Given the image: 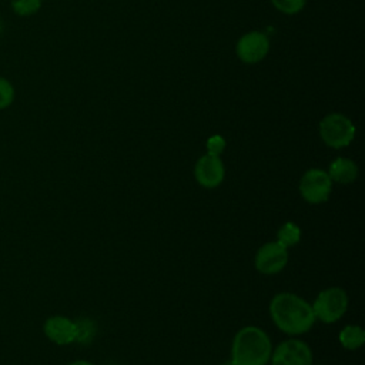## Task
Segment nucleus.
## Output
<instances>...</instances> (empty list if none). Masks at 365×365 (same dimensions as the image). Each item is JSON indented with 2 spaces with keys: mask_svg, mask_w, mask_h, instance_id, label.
I'll use <instances>...</instances> for the list:
<instances>
[{
  "mask_svg": "<svg viewBox=\"0 0 365 365\" xmlns=\"http://www.w3.org/2000/svg\"><path fill=\"white\" fill-rule=\"evenodd\" d=\"M269 314L275 325L289 335L307 332L317 319L312 307L291 292L277 294L269 304Z\"/></svg>",
  "mask_w": 365,
  "mask_h": 365,
  "instance_id": "f257e3e1",
  "label": "nucleus"
},
{
  "mask_svg": "<svg viewBox=\"0 0 365 365\" xmlns=\"http://www.w3.org/2000/svg\"><path fill=\"white\" fill-rule=\"evenodd\" d=\"M271 354V341L261 328L248 325L235 334L231 349V361L235 365H265Z\"/></svg>",
  "mask_w": 365,
  "mask_h": 365,
  "instance_id": "f03ea898",
  "label": "nucleus"
},
{
  "mask_svg": "<svg viewBox=\"0 0 365 365\" xmlns=\"http://www.w3.org/2000/svg\"><path fill=\"white\" fill-rule=\"evenodd\" d=\"M315 318L325 324L338 321L348 308V297L342 288L331 287L321 291L311 305Z\"/></svg>",
  "mask_w": 365,
  "mask_h": 365,
  "instance_id": "7ed1b4c3",
  "label": "nucleus"
},
{
  "mask_svg": "<svg viewBox=\"0 0 365 365\" xmlns=\"http://www.w3.org/2000/svg\"><path fill=\"white\" fill-rule=\"evenodd\" d=\"M319 135L327 145L332 148H342L354 140L355 125L342 114H328L319 123Z\"/></svg>",
  "mask_w": 365,
  "mask_h": 365,
  "instance_id": "20e7f679",
  "label": "nucleus"
},
{
  "mask_svg": "<svg viewBox=\"0 0 365 365\" xmlns=\"http://www.w3.org/2000/svg\"><path fill=\"white\" fill-rule=\"evenodd\" d=\"M332 191V180L327 171L319 168L308 170L299 181V192L309 204L325 202Z\"/></svg>",
  "mask_w": 365,
  "mask_h": 365,
  "instance_id": "39448f33",
  "label": "nucleus"
},
{
  "mask_svg": "<svg viewBox=\"0 0 365 365\" xmlns=\"http://www.w3.org/2000/svg\"><path fill=\"white\" fill-rule=\"evenodd\" d=\"M269 359L272 365H312V352L305 342L288 339L275 348Z\"/></svg>",
  "mask_w": 365,
  "mask_h": 365,
  "instance_id": "423d86ee",
  "label": "nucleus"
},
{
  "mask_svg": "<svg viewBox=\"0 0 365 365\" xmlns=\"http://www.w3.org/2000/svg\"><path fill=\"white\" fill-rule=\"evenodd\" d=\"M287 262L288 251L277 241L264 244L255 254V268L265 275H272L282 271Z\"/></svg>",
  "mask_w": 365,
  "mask_h": 365,
  "instance_id": "0eeeda50",
  "label": "nucleus"
},
{
  "mask_svg": "<svg viewBox=\"0 0 365 365\" xmlns=\"http://www.w3.org/2000/svg\"><path fill=\"white\" fill-rule=\"evenodd\" d=\"M194 175L200 185L205 188H215L224 180V165L218 155L205 154L200 157L194 167Z\"/></svg>",
  "mask_w": 365,
  "mask_h": 365,
  "instance_id": "6e6552de",
  "label": "nucleus"
},
{
  "mask_svg": "<svg viewBox=\"0 0 365 365\" xmlns=\"http://www.w3.org/2000/svg\"><path fill=\"white\" fill-rule=\"evenodd\" d=\"M269 48L268 37L259 31L244 34L237 43V54L245 63H257L262 60Z\"/></svg>",
  "mask_w": 365,
  "mask_h": 365,
  "instance_id": "1a4fd4ad",
  "label": "nucleus"
},
{
  "mask_svg": "<svg viewBox=\"0 0 365 365\" xmlns=\"http://www.w3.org/2000/svg\"><path fill=\"white\" fill-rule=\"evenodd\" d=\"M44 334L50 341L58 345H67L76 341L77 325L66 317L54 315L44 322Z\"/></svg>",
  "mask_w": 365,
  "mask_h": 365,
  "instance_id": "9d476101",
  "label": "nucleus"
},
{
  "mask_svg": "<svg viewBox=\"0 0 365 365\" xmlns=\"http://www.w3.org/2000/svg\"><path fill=\"white\" fill-rule=\"evenodd\" d=\"M328 175L331 177L332 181H336L339 184H349L356 180L358 167L352 160L338 157L331 163Z\"/></svg>",
  "mask_w": 365,
  "mask_h": 365,
  "instance_id": "9b49d317",
  "label": "nucleus"
},
{
  "mask_svg": "<svg viewBox=\"0 0 365 365\" xmlns=\"http://www.w3.org/2000/svg\"><path fill=\"white\" fill-rule=\"evenodd\" d=\"M365 341V331L358 325H346L339 332V342L346 349H358Z\"/></svg>",
  "mask_w": 365,
  "mask_h": 365,
  "instance_id": "f8f14e48",
  "label": "nucleus"
},
{
  "mask_svg": "<svg viewBox=\"0 0 365 365\" xmlns=\"http://www.w3.org/2000/svg\"><path fill=\"white\" fill-rule=\"evenodd\" d=\"M299 240H301V230L297 224L291 221L282 224L277 232V242L285 248L297 245Z\"/></svg>",
  "mask_w": 365,
  "mask_h": 365,
  "instance_id": "ddd939ff",
  "label": "nucleus"
},
{
  "mask_svg": "<svg viewBox=\"0 0 365 365\" xmlns=\"http://www.w3.org/2000/svg\"><path fill=\"white\" fill-rule=\"evenodd\" d=\"M11 9L19 16H31L41 7V0H11Z\"/></svg>",
  "mask_w": 365,
  "mask_h": 365,
  "instance_id": "4468645a",
  "label": "nucleus"
},
{
  "mask_svg": "<svg viewBox=\"0 0 365 365\" xmlns=\"http://www.w3.org/2000/svg\"><path fill=\"white\" fill-rule=\"evenodd\" d=\"M14 100V87L13 84L4 78L0 77V110L7 108Z\"/></svg>",
  "mask_w": 365,
  "mask_h": 365,
  "instance_id": "2eb2a0df",
  "label": "nucleus"
},
{
  "mask_svg": "<svg viewBox=\"0 0 365 365\" xmlns=\"http://www.w3.org/2000/svg\"><path fill=\"white\" fill-rule=\"evenodd\" d=\"M271 1L279 11L287 14L298 13L305 6V0H271Z\"/></svg>",
  "mask_w": 365,
  "mask_h": 365,
  "instance_id": "dca6fc26",
  "label": "nucleus"
},
{
  "mask_svg": "<svg viewBox=\"0 0 365 365\" xmlns=\"http://www.w3.org/2000/svg\"><path fill=\"white\" fill-rule=\"evenodd\" d=\"M225 148V140L221 135H212L207 140V154L220 155Z\"/></svg>",
  "mask_w": 365,
  "mask_h": 365,
  "instance_id": "f3484780",
  "label": "nucleus"
},
{
  "mask_svg": "<svg viewBox=\"0 0 365 365\" xmlns=\"http://www.w3.org/2000/svg\"><path fill=\"white\" fill-rule=\"evenodd\" d=\"M76 325H77V338H76V341L78 339V341H84V338H87V339H91L93 338V334H94V331H91V322L90 321H80V322H76Z\"/></svg>",
  "mask_w": 365,
  "mask_h": 365,
  "instance_id": "a211bd4d",
  "label": "nucleus"
},
{
  "mask_svg": "<svg viewBox=\"0 0 365 365\" xmlns=\"http://www.w3.org/2000/svg\"><path fill=\"white\" fill-rule=\"evenodd\" d=\"M68 365H94V364H91L88 361H74V362H71Z\"/></svg>",
  "mask_w": 365,
  "mask_h": 365,
  "instance_id": "6ab92c4d",
  "label": "nucleus"
},
{
  "mask_svg": "<svg viewBox=\"0 0 365 365\" xmlns=\"http://www.w3.org/2000/svg\"><path fill=\"white\" fill-rule=\"evenodd\" d=\"M222 365H235V364H234V362H232V361H228V362H224V364H222Z\"/></svg>",
  "mask_w": 365,
  "mask_h": 365,
  "instance_id": "aec40b11",
  "label": "nucleus"
}]
</instances>
